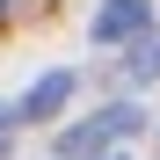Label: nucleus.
<instances>
[{
	"label": "nucleus",
	"instance_id": "nucleus-1",
	"mask_svg": "<svg viewBox=\"0 0 160 160\" xmlns=\"http://www.w3.org/2000/svg\"><path fill=\"white\" fill-rule=\"evenodd\" d=\"M138 124H146V109H131V102H109V109L80 117L73 131H58V160H95V153H109L117 138H131Z\"/></svg>",
	"mask_w": 160,
	"mask_h": 160
},
{
	"label": "nucleus",
	"instance_id": "nucleus-2",
	"mask_svg": "<svg viewBox=\"0 0 160 160\" xmlns=\"http://www.w3.org/2000/svg\"><path fill=\"white\" fill-rule=\"evenodd\" d=\"M146 29H153V8L146 0H109V8L95 15V37L102 44H138Z\"/></svg>",
	"mask_w": 160,
	"mask_h": 160
},
{
	"label": "nucleus",
	"instance_id": "nucleus-3",
	"mask_svg": "<svg viewBox=\"0 0 160 160\" xmlns=\"http://www.w3.org/2000/svg\"><path fill=\"white\" fill-rule=\"evenodd\" d=\"M66 95H73V73H44L37 88L22 95V117H29V124H44V117H58V109H66Z\"/></svg>",
	"mask_w": 160,
	"mask_h": 160
},
{
	"label": "nucleus",
	"instance_id": "nucleus-4",
	"mask_svg": "<svg viewBox=\"0 0 160 160\" xmlns=\"http://www.w3.org/2000/svg\"><path fill=\"white\" fill-rule=\"evenodd\" d=\"M124 80H138V88H146V80H160V37H138V44H131Z\"/></svg>",
	"mask_w": 160,
	"mask_h": 160
},
{
	"label": "nucleus",
	"instance_id": "nucleus-5",
	"mask_svg": "<svg viewBox=\"0 0 160 160\" xmlns=\"http://www.w3.org/2000/svg\"><path fill=\"white\" fill-rule=\"evenodd\" d=\"M0 160H8V109H0Z\"/></svg>",
	"mask_w": 160,
	"mask_h": 160
},
{
	"label": "nucleus",
	"instance_id": "nucleus-6",
	"mask_svg": "<svg viewBox=\"0 0 160 160\" xmlns=\"http://www.w3.org/2000/svg\"><path fill=\"white\" fill-rule=\"evenodd\" d=\"M102 160H124V153H102Z\"/></svg>",
	"mask_w": 160,
	"mask_h": 160
}]
</instances>
